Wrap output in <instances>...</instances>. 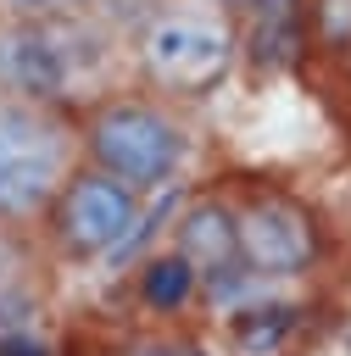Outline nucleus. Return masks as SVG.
Returning <instances> with one entry per match:
<instances>
[{
    "instance_id": "obj_1",
    "label": "nucleus",
    "mask_w": 351,
    "mask_h": 356,
    "mask_svg": "<svg viewBox=\"0 0 351 356\" xmlns=\"http://www.w3.org/2000/svg\"><path fill=\"white\" fill-rule=\"evenodd\" d=\"M72 117H78V156L150 200L173 195L178 178L195 167L201 139H195L189 111L134 78L89 95Z\"/></svg>"
},
{
    "instance_id": "obj_5",
    "label": "nucleus",
    "mask_w": 351,
    "mask_h": 356,
    "mask_svg": "<svg viewBox=\"0 0 351 356\" xmlns=\"http://www.w3.org/2000/svg\"><path fill=\"white\" fill-rule=\"evenodd\" d=\"M145 222H150V195L78 161L67 172V184L56 189V200L45 206L33 234L50 256V267H100V261H117L145 234Z\"/></svg>"
},
{
    "instance_id": "obj_2",
    "label": "nucleus",
    "mask_w": 351,
    "mask_h": 356,
    "mask_svg": "<svg viewBox=\"0 0 351 356\" xmlns=\"http://www.w3.org/2000/svg\"><path fill=\"white\" fill-rule=\"evenodd\" d=\"M245 61V28L223 0H156L134 22L128 72L134 83L195 106L217 95Z\"/></svg>"
},
{
    "instance_id": "obj_6",
    "label": "nucleus",
    "mask_w": 351,
    "mask_h": 356,
    "mask_svg": "<svg viewBox=\"0 0 351 356\" xmlns=\"http://www.w3.org/2000/svg\"><path fill=\"white\" fill-rule=\"evenodd\" d=\"M228 200L240 228V273L251 284H295L323 261V222L301 195L279 184H245Z\"/></svg>"
},
{
    "instance_id": "obj_10",
    "label": "nucleus",
    "mask_w": 351,
    "mask_h": 356,
    "mask_svg": "<svg viewBox=\"0 0 351 356\" xmlns=\"http://www.w3.org/2000/svg\"><path fill=\"white\" fill-rule=\"evenodd\" d=\"M139 295L150 300V306H162V312H178V306H189L195 295H201V278L189 273V261L184 256H173L167 245L139 267Z\"/></svg>"
},
{
    "instance_id": "obj_9",
    "label": "nucleus",
    "mask_w": 351,
    "mask_h": 356,
    "mask_svg": "<svg viewBox=\"0 0 351 356\" xmlns=\"http://www.w3.org/2000/svg\"><path fill=\"white\" fill-rule=\"evenodd\" d=\"M228 350L234 356H290L295 350V312L290 306H234L228 312Z\"/></svg>"
},
{
    "instance_id": "obj_14",
    "label": "nucleus",
    "mask_w": 351,
    "mask_h": 356,
    "mask_svg": "<svg viewBox=\"0 0 351 356\" xmlns=\"http://www.w3.org/2000/svg\"><path fill=\"white\" fill-rule=\"evenodd\" d=\"M345 61H351V56H345ZM345 72H351V67H345Z\"/></svg>"
},
{
    "instance_id": "obj_11",
    "label": "nucleus",
    "mask_w": 351,
    "mask_h": 356,
    "mask_svg": "<svg viewBox=\"0 0 351 356\" xmlns=\"http://www.w3.org/2000/svg\"><path fill=\"white\" fill-rule=\"evenodd\" d=\"M301 39L323 56H351V0H301Z\"/></svg>"
},
{
    "instance_id": "obj_12",
    "label": "nucleus",
    "mask_w": 351,
    "mask_h": 356,
    "mask_svg": "<svg viewBox=\"0 0 351 356\" xmlns=\"http://www.w3.org/2000/svg\"><path fill=\"white\" fill-rule=\"evenodd\" d=\"M100 6L106 0H0V17H78Z\"/></svg>"
},
{
    "instance_id": "obj_8",
    "label": "nucleus",
    "mask_w": 351,
    "mask_h": 356,
    "mask_svg": "<svg viewBox=\"0 0 351 356\" xmlns=\"http://www.w3.org/2000/svg\"><path fill=\"white\" fill-rule=\"evenodd\" d=\"M45 245L28 228H0V334L28 328V317L45 300Z\"/></svg>"
},
{
    "instance_id": "obj_13",
    "label": "nucleus",
    "mask_w": 351,
    "mask_h": 356,
    "mask_svg": "<svg viewBox=\"0 0 351 356\" xmlns=\"http://www.w3.org/2000/svg\"><path fill=\"white\" fill-rule=\"evenodd\" d=\"M128 356H178V350H128Z\"/></svg>"
},
{
    "instance_id": "obj_7",
    "label": "nucleus",
    "mask_w": 351,
    "mask_h": 356,
    "mask_svg": "<svg viewBox=\"0 0 351 356\" xmlns=\"http://www.w3.org/2000/svg\"><path fill=\"white\" fill-rule=\"evenodd\" d=\"M167 250L189 261V273L201 278V289L251 284L240 273V228H234V200L228 195H189L173 211Z\"/></svg>"
},
{
    "instance_id": "obj_3",
    "label": "nucleus",
    "mask_w": 351,
    "mask_h": 356,
    "mask_svg": "<svg viewBox=\"0 0 351 356\" xmlns=\"http://www.w3.org/2000/svg\"><path fill=\"white\" fill-rule=\"evenodd\" d=\"M111 33L95 11L78 17H0V89L33 95L78 111L89 95L111 89Z\"/></svg>"
},
{
    "instance_id": "obj_4",
    "label": "nucleus",
    "mask_w": 351,
    "mask_h": 356,
    "mask_svg": "<svg viewBox=\"0 0 351 356\" xmlns=\"http://www.w3.org/2000/svg\"><path fill=\"white\" fill-rule=\"evenodd\" d=\"M78 161V117L67 106L0 89V228L33 234Z\"/></svg>"
}]
</instances>
